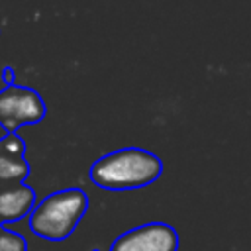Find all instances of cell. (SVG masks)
<instances>
[{
	"label": "cell",
	"instance_id": "obj_4",
	"mask_svg": "<svg viewBox=\"0 0 251 251\" xmlns=\"http://www.w3.org/2000/svg\"><path fill=\"white\" fill-rule=\"evenodd\" d=\"M110 251H178V233L165 222H149L118 235Z\"/></svg>",
	"mask_w": 251,
	"mask_h": 251
},
{
	"label": "cell",
	"instance_id": "obj_8",
	"mask_svg": "<svg viewBox=\"0 0 251 251\" xmlns=\"http://www.w3.org/2000/svg\"><path fill=\"white\" fill-rule=\"evenodd\" d=\"M24 153H25V143H24L16 133H8V135L0 141V155L24 157Z\"/></svg>",
	"mask_w": 251,
	"mask_h": 251
},
{
	"label": "cell",
	"instance_id": "obj_2",
	"mask_svg": "<svg viewBox=\"0 0 251 251\" xmlns=\"http://www.w3.org/2000/svg\"><path fill=\"white\" fill-rule=\"evenodd\" d=\"M88 210V196L82 188L71 186L47 194L35 202L27 216L29 229L45 241H65L78 227Z\"/></svg>",
	"mask_w": 251,
	"mask_h": 251
},
{
	"label": "cell",
	"instance_id": "obj_9",
	"mask_svg": "<svg viewBox=\"0 0 251 251\" xmlns=\"http://www.w3.org/2000/svg\"><path fill=\"white\" fill-rule=\"evenodd\" d=\"M2 76H4V82H6V86L14 84V71H12L10 67H6V69L2 71Z\"/></svg>",
	"mask_w": 251,
	"mask_h": 251
},
{
	"label": "cell",
	"instance_id": "obj_7",
	"mask_svg": "<svg viewBox=\"0 0 251 251\" xmlns=\"http://www.w3.org/2000/svg\"><path fill=\"white\" fill-rule=\"evenodd\" d=\"M0 251H27V241L18 231L4 227L0 231Z\"/></svg>",
	"mask_w": 251,
	"mask_h": 251
},
{
	"label": "cell",
	"instance_id": "obj_1",
	"mask_svg": "<svg viewBox=\"0 0 251 251\" xmlns=\"http://www.w3.org/2000/svg\"><path fill=\"white\" fill-rule=\"evenodd\" d=\"M163 173L161 159L141 147L106 153L90 167V180L104 190H137L153 184Z\"/></svg>",
	"mask_w": 251,
	"mask_h": 251
},
{
	"label": "cell",
	"instance_id": "obj_10",
	"mask_svg": "<svg viewBox=\"0 0 251 251\" xmlns=\"http://www.w3.org/2000/svg\"><path fill=\"white\" fill-rule=\"evenodd\" d=\"M6 135H8V131H6V129H4L2 126H0V141H2V139H4Z\"/></svg>",
	"mask_w": 251,
	"mask_h": 251
},
{
	"label": "cell",
	"instance_id": "obj_3",
	"mask_svg": "<svg viewBox=\"0 0 251 251\" xmlns=\"http://www.w3.org/2000/svg\"><path fill=\"white\" fill-rule=\"evenodd\" d=\"M45 118V102L27 86L10 84L0 90V126L8 133H16L20 126L37 124Z\"/></svg>",
	"mask_w": 251,
	"mask_h": 251
},
{
	"label": "cell",
	"instance_id": "obj_11",
	"mask_svg": "<svg viewBox=\"0 0 251 251\" xmlns=\"http://www.w3.org/2000/svg\"><path fill=\"white\" fill-rule=\"evenodd\" d=\"M2 229H4V224H2V222H0V231H2Z\"/></svg>",
	"mask_w": 251,
	"mask_h": 251
},
{
	"label": "cell",
	"instance_id": "obj_5",
	"mask_svg": "<svg viewBox=\"0 0 251 251\" xmlns=\"http://www.w3.org/2000/svg\"><path fill=\"white\" fill-rule=\"evenodd\" d=\"M35 206V192L31 186L18 182L4 190H0V222L12 224L25 216Z\"/></svg>",
	"mask_w": 251,
	"mask_h": 251
},
{
	"label": "cell",
	"instance_id": "obj_6",
	"mask_svg": "<svg viewBox=\"0 0 251 251\" xmlns=\"http://www.w3.org/2000/svg\"><path fill=\"white\" fill-rule=\"evenodd\" d=\"M29 175V165L24 157H8L0 155V182H24Z\"/></svg>",
	"mask_w": 251,
	"mask_h": 251
},
{
	"label": "cell",
	"instance_id": "obj_12",
	"mask_svg": "<svg viewBox=\"0 0 251 251\" xmlns=\"http://www.w3.org/2000/svg\"><path fill=\"white\" fill-rule=\"evenodd\" d=\"M92 251H100V249H92Z\"/></svg>",
	"mask_w": 251,
	"mask_h": 251
}]
</instances>
